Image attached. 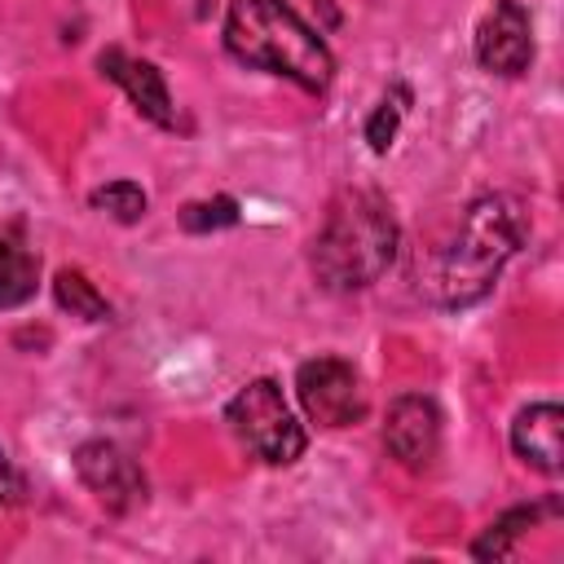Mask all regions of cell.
Here are the masks:
<instances>
[{"instance_id": "cell-4", "label": "cell", "mask_w": 564, "mask_h": 564, "mask_svg": "<svg viewBox=\"0 0 564 564\" xmlns=\"http://www.w3.org/2000/svg\"><path fill=\"white\" fill-rule=\"evenodd\" d=\"M229 427L238 432L242 445H251L273 467H286L304 454V427L295 423V414L273 379H251L229 401Z\"/></svg>"}, {"instance_id": "cell-5", "label": "cell", "mask_w": 564, "mask_h": 564, "mask_svg": "<svg viewBox=\"0 0 564 564\" xmlns=\"http://www.w3.org/2000/svg\"><path fill=\"white\" fill-rule=\"evenodd\" d=\"M295 392L317 427H352L366 414V392L344 357H313L295 370Z\"/></svg>"}, {"instance_id": "cell-2", "label": "cell", "mask_w": 564, "mask_h": 564, "mask_svg": "<svg viewBox=\"0 0 564 564\" xmlns=\"http://www.w3.org/2000/svg\"><path fill=\"white\" fill-rule=\"evenodd\" d=\"M225 48L247 66L286 75L304 93H326L335 75L330 48L286 0H234L225 18Z\"/></svg>"}, {"instance_id": "cell-15", "label": "cell", "mask_w": 564, "mask_h": 564, "mask_svg": "<svg viewBox=\"0 0 564 564\" xmlns=\"http://www.w3.org/2000/svg\"><path fill=\"white\" fill-rule=\"evenodd\" d=\"M181 225L189 234H212V229H229L238 225V203L234 198H203V203H185L181 207Z\"/></svg>"}, {"instance_id": "cell-17", "label": "cell", "mask_w": 564, "mask_h": 564, "mask_svg": "<svg viewBox=\"0 0 564 564\" xmlns=\"http://www.w3.org/2000/svg\"><path fill=\"white\" fill-rule=\"evenodd\" d=\"M13 498H18V471H13V463L0 449V507H9Z\"/></svg>"}, {"instance_id": "cell-14", "label": "cell", "mask_w": 564, "mask_h": 564, "mask_svg": "<svg viewBox=\"0 0 564 564\" xmlns=\"http://www.w3.org/2000/svg\"><path fill=\"white\" fill-rule=\"evenodd\" d=\"M93 207L106 212V216H115V220H123V225H132V220L145 216L150 198H145V189L132 185V181H110V185L93 189Z\"/></svg>"}, {"instance_id": "cell-9", "label": "cell", "mask_w": 564, "mask_h": 564, "mask_svg": "<svg viewBox=\"0 0 564 564\" xmlns=\"http://www.w3.org/2000/svg\"><path fill=\"white\" fill-rule=\"evenodd\" d=\"M97 66H101V75H110V79L132 97V106H137L145 119H154L159 128H172V123H176L172 97H167V84H163L159 66H150V62H141V57H128L123 48H106V53L97 57Z\"/></svg>"}, {"instance_id": "cell-16", "label": "cell", "mask_w": 564, "mask_h": 564, "mask_svg": "<svg viewBox=\"0 0 564 564\" xmlns=\"http://www.w3.org/2000/svg\"><path fill=\"white\" fill-rule=\"evenodd\" d=\"M401 101H410L405 97V88H397V97H383L379 106H375V115H370V123H366V141H370V150L375 154H383L388 145H392V137H397V123H401Z\"/></svg>"}, {"instance_id": "cell-10", "label": "cell", "mask_w": 564, "mask_h": 564, "mask_svg": "<svg viewBox=\"0 0 564 564\" xmlns=\"http://www.w3.org/2000/svg\"><path fill=\"white\" fill-rule=\"evenodd\" d=\"M511 449L542 476H555L560 463H564V414L560 405L542 401V405H529L516 414L511 423Z\"/></svg>"}, {"instance_id": "cell-7", "label": "cell", "mask_w": 564, "mask_h": 564, "mask_svg": "<svg viewBox=\"0 0 564 564\" xmlns=\"http://www.w3.org/2000/svg\"><path fill=\"white\" fill-rule=\"evenodd\" d=\"M476 62L489 75H520L533 62V26L516 0H494L476 26Z\"/></svg>"}, {"instance_id": "cell-3", "label": "cell", "mask_w": 564, "mask_h": 564, "mask_svg": "<svg viewBox=\"0 0 564 564\" xmlns=\"http://www.w3.org/2000/svg\"><path fill=\"white\" fill-rule=\"evenodd\" d=\"M397 256V220L375 189H348L330 203L313 238V278L326 291H361L383 278Z\"/></svg>"}, {"instance_id": "cell-8", "label": "cell", "mask_w": 564, "mask_h": 564, "mask_svg": "<svg viewBox=\"0 0 564 564\" xmlns=\"http://www.w3.org/2000/svg\"><path fill=\"white\" fill-rule=\"evenodd\" d=\"M383 445L388 454L410 467V471H427L441 454V414L427 397H397L383 423Z\"/></svg>"}, {"instance_id": "cell-11", "label": "cell", "mask_w": 564, "mask_h": 564, "mask_svg": "<svg viewBox=\"0 0 564 564\" xmlns=\"http://www.w3.org/2000/svg\"><path fill=\"white\" fill-rule=\"evenodd\" d=\"M40 286V260L26 247L18 225L0 229V308H18L35 295Z\"/></svg>"}, {"instance_id": "cell-1", "label": "cell", "mask_w": 564, "mask_h": 564, "mask_svg": "<svg viewBox=\"0 0 564 564\" xmlns=\"http://www.w3.org/2000/svg\"><path fill=\"white\" fill-rule=\"evenodd\" d=\"M529 212L511 194H485L463 212L458 234L436 251L427 273V295L441 308H467L485 300L502 264L524 247Z\"/></svg>"}, {"instance_id": "cell-12", "label": "cell", "mask_w": 564, "mask_h": 564, "mask_svg": "<svg viewBox=\"0 0 564 564\" xmlns=\"http://www.w3.org/2000/svg\"><path fill=\"white\" fill-rule=\"evenodd\" d=\"M53 295H57V304H62L70 317H84V322H106V317H110L106 295H101L79 269H62V273L53 278Z\"/></svg>"}, {"instance_id": "cell-13", "label": "cell", "mask_w": 564, "mask_h": 564, "mask_svg": "<svg viewBox=\"0 0 564 564\" xmlns=\"http://www.w3.org/2000/svg\"><path fill=\"white\" fill-rule=\"evenodd\" d=\"M538 516H542L538 507H516V511H507L502 520H494V524L485 529V538L471 546V555H476V560H502V555H511L516 538H520Z\"/></svg>"}, {"instance_id": "cell-6", "label": "cell", "mask_w": 564, "mask_h": 564, "mask_svg": "<svg viewBox=\"0 0 564 564\" xmlns=\"http://www.w3.org/2000/svg\"><path fill=\"white\" fill-rule=\"evenodd\" d=\"M75 471L97 494V502L110 507V511H137L145 502L141 467L119 445H110V441H84L75 449Z\"/></svg>"}]
</instances>
